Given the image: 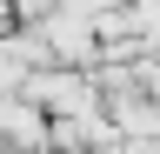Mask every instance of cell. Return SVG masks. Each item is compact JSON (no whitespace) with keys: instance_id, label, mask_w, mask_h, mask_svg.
I'll list each match as a JSON object with an SVG mask.
<instances>
[{"instance_id":"6da1fadb","label":"cell","mask_w":160,"mask_h":154,"mask_svg":"<svg viewBox=\"0 0 160 154\" xmlns=\"http://www.w3.org/2000/svg\"><path fill=\"white\" fill-rule=\"evenodd\" d=\"M47 134H53V114L40 101H27V94L0 101V147L7 154H47Z\"/></svg>"}]
</instances>
